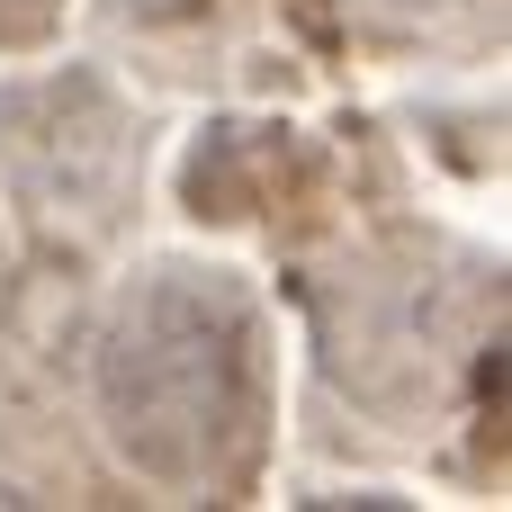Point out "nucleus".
Returning a JSON list of instances; mask_svg holds the SVG:
<instances>
[{"instance_id":"nucleus-1","label":"nucleus","mask_w":512,"mask_h":512,"mask_svg":"<svg viewBox=\"0 0 512 512\" xmlns=\"http://www.w3.org/2000/svg\"><path fill=\"white\" fill-rule=\"evenodd\" d=\"M297 315V441L333 468L504 486V252L423 216L414 180L351 198L270 261Z\"/></svg>"},{"instance_id":"nucleus-2","label":"nucleus","mask_w":512,"mask_h":512,"mask_svg":"<svg viewBox=\"0 0 512 512\" xmlns=\"http://www.w3.org/2000/svg\"><path fill=\"white\" fill-rule=\"evenodd\" d=\"M18 378L126 504H252L279 468V306L225 252H126L63 288Z\"/></svg>"},{"instance_id":"nucleus-3","label":"nucleus","mask_w":512,"mask_h":512,"mask_svg":"<svg viewBox=\"0 0 512 512\" xmlns=\"http://www.w3.org/2000/svg\"><path fill=\"white\" fill-rule=\"evenodd\" d=\"M162 99L108 54H9L0 72V225L36 306L126 261L153 225Z\"/></svg>"},{"instance_id":"nucleus-4","label":"nucleus","mask_w":512,"mask_h":512,"mask_svg":"<svg viewBox=\"0 0 512 512\" xmlns=\"http://www.w3.org/2000/svg\"><path fill=\"white\" fill-rule=\"evenodd\" d=\"M387 180H414L405 144H396V117L351 108L333 126H306L288 108L225 99L216 117L189 126V144L171 162V207L198 234H243V243H261L279 261V252H297L306 234H324L351 198H369Z\"/></svg>"},{"instance_id":"nucleus-5","label":"nucleus","mask_w":512,"mask_h":512,"mask_svg":"<svg viewBox=\"0 0 512 512\" xmlns=\"http://www.w3.org/2000/svg\"><path fill=\"white\" fill-rule=\"evenodd\" d=\"M108 63H126L144 90H216L261 99L297 81V54L270 36L279 0H72Z\"/></svg>"},{"instance_id":"nucleus-6","label":"nucleus","mask_w":512,"mask_h":512,"mask_svg":"<svg viewBox=\"0 0 512 512\" xmlns=\"http://www.w3.org/2000/svg\"><path fill=\"white\" fill-rule=\"evenodd\" d=\"M315 54L369 72H486L504 63V0H279Z\"/></svg>"},{"instance_id":"nucleus-7","label":"nucleus","mask_w":512,"mask_h":512,"mask_svg":"<svg viewBox=\"0 0 512 512\" xmlns=\"http://www.w3.org/2000/svg\"><path fill=\"white\" fill-rule=\"evenodd\" d=\"M0 504H126L117 477L72 432V414L36 378L0 387Z\"/></svg>"},{"instance_id":"nucleus-8","label":"nucleus","mask_w":512,"mask_h":512,"mask_svg":"<svg viewBox=\"0 0 512 512\" xmlns=\"http://www.w3.org/2000/svg\"><path fill=\"white\" fill-rule=\"evenodd\" d=\"M396 126H405L423 153L459 162V180H495V171H504V108H441V99H423V108H405Z\"/></svg>"},{"instance_id":"nucleus-9","label":"nucleus","mask_w":512,"mask_h":512,"mask_svg":"<svg viewBox=\"0 0 512 512\" xmlns=\"http://www.w3.org/2000/svg\"><path fill=\"white\" fill-rule=\"evenodd\" d=\"M36 288H27V270H18V243H9V225H0V387L27 369V342H36Z\"/></svg>"},{"instance_id":"nucleus-10","label":"nucleus","mask_w":512,"mask_h":512,"mask_svg":"<svg viewBox=\"0 0 512 512\" xmlns=\"http://www.w3.org/2000/svg\"><path fill=\"white\" fill-rule=\"evenodd\" d=\"M63 18H72V0H0V63L36 54V45H63Z\"/></svg>"}]
</instances>
